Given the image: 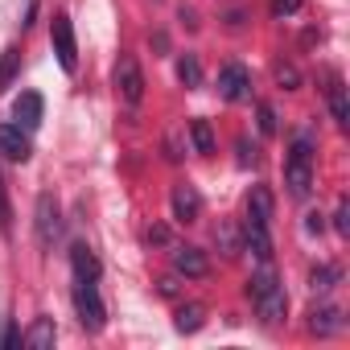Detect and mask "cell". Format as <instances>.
Listing matches in <instances>:
<instances>
[{"label":"cell","mask_w":350,"mask_h":350,"mask_svg":"<svg viewBox=\"0 0 350 350\" xmlns=\"http://www.w3.org/2000/svg\"><path fill=\"white\" fill-rule=\"evenodd\" d=\"M247 297H252V305H256L264 325H280L288 317V293H284V284H280L272 264H260V272L247 284Z\"/></svg>","instance_id":"6da1fadb"},{"label":"cell","mask_w":350,"mask_h":350,"mask_svg":"<svg viewBox=\"0 0 350 350\" xmlns=\"http://www.w3.org/2000/svg\"><path fill=\"white\" fill-rule=\"evenodd\" d=\"M284 186L293 198H309L313 194V140L309 132H297L284 157Z\"/></svg>","instance_id":"7a4b0ae2"},{"label":"cell","mask_w":350,"mask_h":350,"mask_svg":"<svg viewBox=\"0 0 350 350\" xmlns=\"http://www.w3.org/2000/svg\"><path fill=\"white\" fill-rule=\"evenodd\" d=\"M75 317L87 334H99L107 325V309H103V297H99V284L95 280H75Z\"/></svg>","instance_id":"3957f363"},{"label":"cell","mask_w":350,"mask_h":350,"mask_svg":"<svg viewBox=\"0 0 350 350\" xmlns=\"http://www.w3.org/2000/svg\"><path fill=\"white\" fill-rule=\"evenodd\" d=\"M33 231H38V247L50 252L54 239L62 235V206L54 194H38V206H33Z\"/></svg>","instance_id":"277c9868"},{"label":"cell","mask_w":350,"mask_h":350,"mask_svg":"<svg viewBox=\"0 0 350 350\" xmlns=\"http://www.w3.org/2000/svg\"><path fill=\"white\" fill-rule=\"evenodd\" d=\"M50 42H54V54H58L62 70L75 75V70H79V42H75L70 13H54V21H50Z\"/></svg>","instance_id":"5b68a950"},{"label":"cell","mask_w":350,"mask_h":350,"mask_svg":"<svg viewBox=\"0 0 350 350\" xmlns=\"http://www.w3.org/2000/svg\"><path fill=\"white\" fill-rule=\"evenodd\" d=\"M116 95L128 107H136L144 99V75H140V62L132 54H120V62H116Z\"/></svg>","instance_id":"8992f818"},{"label":"cell","mask_w":350,"mask_h":350,"mask_svg":"<svg viewBox=\"0 0 350 350\" xmlns=\"http://www.w3.org/2000/svg\"><path fill=\"white\" fill-rule=\"evenodd\" d=\"M173 272L186 276V280H202V276L211 272V260H206V252H202V247L178 243V247H173Z\"/></svg>","instance_id":"52a82bcc"},{"label":"cell","mask_w":350,"mask_h":350,"mask_svg":"<svg viewBox=\"0 0 350 350\" xmlns=\"http://www.w3.org/2000/svg\"><path fill=\"white\" fill-rule=\"evenodd\" d=\"M219 95H223L227 103H239V99H247V95H252V75H247V66H239V62H227V66L219 70Z\"/></svg>","instance_id":"ba28073f"},{"label":"cell","mask_w":350,"mask_h":350,"mask_svg":"<svg viewBox=\"0 0 350 350\" xmlns=\"http://www.w3.org/2000/svg\"><path fill=\"white\" fill-rule=\"evenodd\" d=\"M33 144H29V132L21 124H0V157L5 161H29Z\"/></svg>","instance_id":"9c48e42d"},{"label":"cell","mask_w":350,"mask_h":350,"mask_svg":"<svg viewBox=\"0 0 350 350\" xmlns=\"http://www.w3.org/2000/svg\"><path fill=\"white\" fill-rule=\"evenodd\" d=\"M169 206H173V219H178V223H194V219L202 215V194H198L190 182H182V186H173Z\"/></svg>","instance_id":"30bf717a"},{"label":"cell","mask_w":350,"mask_h":350,"mask_svg":"<svg viewBox=\"0 0 350 350\" xmlns=\"http://www.w3.org/2000/svg\"><path fill=\"white\" fill-rule=\"evenodd\" d=\"M42 111H46V103H42V95H38V91H25V95L13 103V120H17L25 132H33V128L42 124Z\"/></svg>","instance_id":"8fae6325"},{"label":"cell","mask_w":350,"mask_h":350,"mask_svg":"<svg viewBox=\"0 0 350 350\" xmlns=\"http://www.w3.org/2000/svg\"><path fill=\"white\" fill-rule=\"evenodd\" d=\"M243 239H247V252L260 260V264H272V235H268V227L264 223H243Z\"/></svg>","instance_id":"7c38bea8"},{"label":"cell","mask_w":350,"mask_h":350,"mask_svg":"<svg viewBox=\"0 0 350 350\" xmlns=\"http://www.w3.org/2000/svg\"><path fill=\"white\" fill-rule=\"evenodd\" d=\"M325 103H329V116L338 128H350V103H346V87L338 75H329V87H325Z\"/></svg>","instance_id":"4fadbf2b"},{"label":"cell","mask_w":350,"mask_h":350,"mask_svg":"<svg viewBox=\"0 0 350 350\" xmlns=\"http://www.w3.org/2000/svg\"><path fill=\"white\" fill-rule=\"evenodd\" d=\"M70 268H75V280H99V256L87 247V243H75L70 247Z\"/></svg>","instance_id":"5bb4252c"},{"label":"cell","mask_w":350,"mask_h":350,"mask_svg":"<svg viewBox=\"0 0 350 350\" xmlns=\"http://www.w3.org/2000/svg\"><path fill=\"white\" fill-rule=\"evenodd\" d=\"M346 321H342V309L338 305H317L313 313H309V329L317 334V338H329V334H338Z\"/></svg>","instance_id":"9a60e30c"},{"label":"cell","mask_w":350,"mask_h":350,"mask_svg":"<svg viewBox=\"0 0 350 350\" xmlns=\"http://www.w3.org/2000/svg\"><path fill=\"white\" fill-rule=\"evenodd\" d=\"M247 219L252 223H272V190L268 186H252V194H247Z\"/></svg>","instance_id":"2e32d148"},{"label":"cell","mask_w":350,"mask_h":350,"mask_svg":"<svg viewBox=\"0 0 350 350\" xmlns=\"http://www.w3.org/2000/svg\"><path fill=\"white\" fill-rule=\"evenodd\" d=\"M29 350H50L54 342H58V329H54V317H38L33 325H29V334L21 338Z\"/></svg>","instance_id":"e0dca14e"},{"label":"cell","mask_w":350,"mask_h":350,"mask_svg":"<svg viewBox=\"0 0 350 350\" xmlns=\"http://www.w3.org/2000/svg\"><path fill=\"white\" fill-rule=\"evenodd\" d=\"M190 140H194V148L202 152V157H211L215 152V128H211V120H190Z\"/></svg>","instance_id":"ac0fdd59"},{"label":"cell","mask_w":350,"mask_h":350,"mask_svg":"<svg viewBox=\"0 0 350 350\" xmlns=\"http://www.w3.org/2000/svg\"><path fill=\"white\" fill-rule=\"evenodd\" d=\"M202 321H206V309H202V305H182L173 325H178L182 334H194V329H202Z\"/></svg>","instance_id":"d6986e66"},{"label":"cell","mask_w":350,"mask_h":350,"mask_svg":"<svg viewBox=\"0 0 350 350\" xmlns=\"http://www.w3.org/2000/svg\"><path fill=\"white\" fill-rule=\"evenodd\" d=\"M338 280H342V272H338L334 264H317V268L309 272V284H313V293H329Z\"/></svg>","instance_id":"ffe728a7"},{"label":"cell","mask_w":350,"mask_h":350,"mask_svg":"<svg viewBox=\"0 0 350 350\" xmlns=\"http://www.w3.org/2000/svg\"><path fill=\"white\" fill-rule=\"evenodd\" d=\"M17 70H21V50H17V46H9L5 54H0V91H5V87L17 79Z\"/></svg>","instance_id":"44dd1931"},{"label":"cell","mask_w":350,"mask_h":350,"mask_svg":"<svg viewBox=\"0 0 350 350\" xmlns=\"http://www.w3.org/2000/svg\"><path fill=\"white\" fill-rule=\"evenodd\" d=\"M178 79H182L186 87H198V83H202V66H198L194 54H182V58H178Z\"/></svg>","instance_id":"7402d4cb"},{"label":"cell","mask_w":350,"mask_h":350,"mask_svg":"<svg viewBox=\"0 0 350 350\" xmlns=\"http://www.w3.org/2000/svg\"><path fill=\"white\" fill-rule=\"evenodd\" d=\"M276 83H280L284 91H297V87H301V70H297L293 62H276Z\"/></svg>","instance_id":"603a6c76"},{"label":"cell","mask_w":350,"mask_h":350,"mask_svg":"<svg viewBox=\"0 0 350 350\" xmlns=\"http://www.w3.org/2000/svg\"><path fill=\"white\" fill-rule=\"evenodd\" d=\"M334 227H338V235H350V198H338V211H334Z\"/></svg>","instance_id":"cb8c5ba5"},{"label":"cell","mask_w":350,"mask_h":350,"mask_svg":"<svg viewBox=\"0 0 350 350\" xmlns=\"http://www.w3.org/2000/svg\"><path fill=\"white\" fill-rule=\"evenodd\" d=\"M301 5L305 0H272V17L280 21V17H293V13H301Z\"/></svg>","instance_id":"d4e9b609"},{"label":"cell","mask_w":350,"mask_h":350,"mask_svg":"<svg viewBox=\"0 0 350 350\" xmlns=\"http://www.w3.org/2000/svg\"><path fill=\"white\" fill-rule=\"evenodd\" d=\"M256 116H260V132H264V136H276V111H272L268 103H260Z\"/></svg>","instance_id":"484cf974"},{"label":"cell","mask_w":350,"mask_h":350,"mask_svg":"<svg viewBox=\"0 0 350 350\" xmlns=\"http://www.w3.org/2000/svg\"><path fill=\"white\" fill-rule=\"evenodd\" d=\"M5 346H21V334H17L13 321H5V329H0V350H5Z\"/></svg>","instance_id":"4316f807"},{"label":"cell","mask_w":350,"mask_h":350,"mask_svg":"<svg viewBox=\"0 0 350 350\" xmlns=\"http://www.w3.org/2000/svg\"><path fill=\"white\" fill-rule=\"evenodd\" d=\"M305 231H309V235H321V231H325V223H321V215H317V211L309 215V223H305Z\"/></svg>","instance_id":"83f0119b"},{"label":"cell","mask_w":350,"mask_h":350,"mask_svg":"<svg viewBox=\"0 0 350 350\" xmlns=\"http://www.w3.org/2000/svg\"><path fill=\"white\" fill-rule=\"evenodd\" d=\"M161 293H165V297H173V293H178V280L165 276V280H161Z\"/></svg>","instance_id":"f1b7e54d"},{"label":"cell","mask_w":350,"mask_h":350,"mask_svg":"<svg viewBox=\"0 0 350 350\" xmlns=\"http://www.w3.org/2000/svg\"><path fill=\"white\" fill-rule=\"evenodd\" d=\"M148 239H152V243H165L169 235H165V227H152V231H148Z\"/></svg>","instance_id":"f546056e"}]
</instances>
